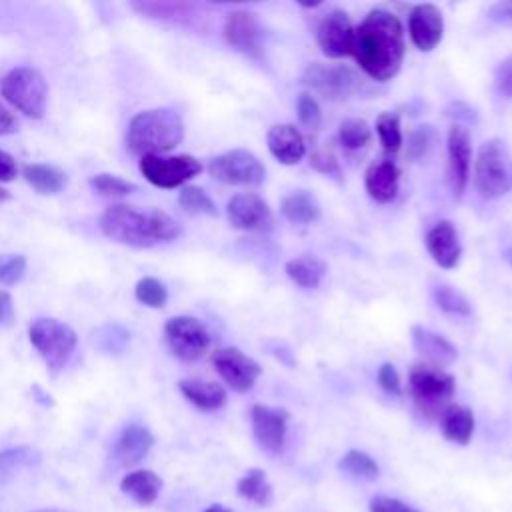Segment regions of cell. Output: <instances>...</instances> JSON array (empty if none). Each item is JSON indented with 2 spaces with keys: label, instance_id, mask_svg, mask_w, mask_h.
I'll list each match as a JSON object with an SVG mask.
<instances>
[{
  "label": "cell",
  "instance_id": "1",
  "mask_svg": "<svg viewBox=\"0 0 512 512\" xmlns=\"http://www.w3.org/2000/svg\"><path fill=\"white\" fill-rule=\"evenodd\" d=\"M404 28L396 14L372 8L354 28L352 54L358 66L376 82L392 80L404 60Z\"/></svg>",
  "mask_w": 512,
  "mask_h": 512
},
{
  "label": "cell",
  "instance_id": "2",
  "mask_svg": "<svg viewBox=\"0 0 512 512\" xmlns=\"http://www.w3.org/2000/svg\"><path fill=\"white\" fill-rule=\"evenodd\" d=\"M100 230L106 238L132 248H152L176 240L182 226L160 208H136L112 204L100 216Z\"/></svg>",
  "mask_w": 512,
  "mask_h": 512
},
{
  "label": "cell",
  "instance_id": "3",
  "mask_svg": "<svg viewBox=\"0 0 512 512\" xmlns=\"http://www.w3.org/2000/svg\"><path fill=\"white\" fill-rule=\"evenodd\" d=\"M184 124L178 112L170 108H154L138 112L126 130V148L136 156L162 154L180 144Z\"/></svg>",
  "mask_w": 512,
  "mask_h": 512
},
{
  "label": "cell",
  "instance_id": "4",
  "mask_svg": "<svg viewBox=\"0 0 512 512\" xmlns=\"http://www.w3.org/2000/svg\"><path fill=\"white\" fill-rule=\"evenodd\" d=\"M456 392V380L442 366L420 362L410 368L408 394L416 408L428 420H438L442 412L452 404Z\"/></svg>",
  "mask_w": 512,
  "mask_h": 512
},
{
  "label": "cell",
  "instance_id": "5",
  "mask_svg": "<svg viewBox=\"0 0 512 512\" xmlns=\"http://www.w3.org/2000/svg\"><path fill=\"white\" fill-rule=\"evenodd\" d=\"M472 182L484 200H494L512 190V156L502 140H486L476 156Z\"/></svg>",
  "mask_w": 512,
  "mask_h": 512
},
{
  "label": "cell",
  "instance_id": "6",
  "mask_svg": "<svg viewBox=\"0 0 512 512\" xmlns=\"http://www.w3.org/2000/svg\"><path fill=\"white\" fill-rule=\"evenodd\" d=\"M2 96L10 102L16 110L30 118H42L46 110L48 86L44 76L36 68H14L10 70L0 84Z\"/></svg>",
  "mask_w": 512,
  "mask_h": 512
},
{
  "label": "cell",
  "instance_id": "7",
  "mask_svg": "<svg viewBox=\"0 0 512 512\" xmlns=\"http://www.w3.org/2000/svg\"><path fill=\"white\" fill-rule=\"evenodd\" d=\"M28 336L36 352L42 356L46 366L52 372H58L64 368V364L70 360L74 348H76V332L54 320V318H38L30 324Z\"/></svg>",
  "mask_w": 512,
  "mask_h": 512
},
{
  "label": "cell",
  "instance_id": "8",
  "mask_svg": "<svg viewBox=\"0 0 512 512\" xmlns=\"http://www.w3.org/2000/svg\"><path fill=\"white\" fill-rule=\"evenodd\" d=\"M302 82L326 100H348L362 88L360 74L346 64L312 62L306 66Z\"/></svg>",
  "mask_w": 512,
  "mask_h": 512
},
{
  "label": "cell",
  "instance_id": "9",
  "mask_svg": "<svg viewBox=\"0 0 512 512\" xmlns=\"http://www.w3.org/2000/svg\"><path fill=\"white\" fill-rule=\"evenodd\" d=\"M208 174L230 186H258L264 182L266 170L252 152L234 148L210 158Z\"/></svg>",
  "mask_w": 512,
  "mask_h": 512
},
{
  "label": "cell",
  "instance_id": "10",
  "mask_svg": "<svg viewBox=\"0 0 512 512\" xmlns=\"http://www.w3.org/2000/svg\"><path fill=\"white\" fill-rule=\"evenodd\" d=\"M140 172L150 184L158 188H176L182 186L186 180L198 176L202 172V164L190 154H148L140 158Z\"/></svg>",
  "mask_w": 512,
  "mask_h": 512
},
{
  "label": "cell",
  "instance_id": "11",
  "mask_svg": "<svg viewBox=\"0 0 512 512\" xmlns=\"http://www.w3.org/2000/svg\"><path fill=\"white\" fill-rule=\"evenodd\" d=\"M164 338L170 352L184 362H194L202 358L210 346L208 328L194 316L170 318L164 324Z\"/></svg>",
  "mask_w": 512,
  "mask_h": 512
},
{
  "label": "cell",
  "instance_id": "12",
  "mask_svg": "<svg viewBox=\"0 0 512 512\" xmlns=\"http://www.w3.org/2000/svg\"><path fill=\"white\" fill-rule=\"evenodd\" d=\"M212 364H214L218 376L236 392L250 390L262 374L260 364L234 346L214 350Z\"/></svg>",
  "mask_w": 512,
  "mask_h": 512
},
{
  "label": "cell",
  "instance_id": "13",
  "mask_svg": "<svg viewBox=\"0 0 512 512\" xmlns=\"http://www.w3.org/2000/svg\"><path fill=\"white\" fill-rule=\"evenodd\" d=\"M354 28L356 26L352 24L350 16L340 8L324 14L316 30V42L322 54L328 58L350 56L354 44Z\"/></svg>",
  "mask_w": 512,
  "mask_h": 512
},
{
  "label": "cell",
  "instance_id": "14",
  "mask_svg": "<svg viewBox=\"0 0 512 512\" xmlns=\"http://www.w3.org/2000/svg\"><path fill=\"white\" fill-rule=\"evenodd\" d=\"M226 216L234 228L246 232H264L270 230L274 224V216L266 200L252 192L234 194L228 200Z\"/></svg>",
  "mask_w": 512,
  "mask_h": 512
},
{
  "label": "cell",
  "instance_id": "15",
  "mask_svg": "<svg viewBox=\"0 0 512 512\" xmlns=\"http://www.w3.org/2000/svg\"><path fill=\"white\" fill-rule=\"evenodd\" d=\"M224 40L234 50L250 56L260 58L262 56V26L256 18V14L248 10H234L226 16L222 26Z\"/></svg>",
  "mask_w": 512,
  "mask_h": 512
},
{
  "label": "cell",
  "instance_id": "16",
  "mask_svg": "<svg viewBox=\"0 0 512 512\" xmlns=\"http://www.w3.org/2000/svg\"><path fill=\"white\" fill-rule=\"evenodd\" d=\"M250 424L256 442L262 450L278 454L284 448L288 412L282 408H272L264 404H254L250 408Z\"/></svg>",
  "mask_w": 512,
  "mask_h": 512
},
{
  "label": "cell",
  "instance_id": "17",
  "mask_svg": "<svg viewBox=\"0 0 512 512\" xmlns=\"http://www.w3.org/2000/svg\"><path fill=\"white\" fill-rule=\"evenodd\" d=\"M472 140L470 132L462 124H454L448 130V180L454 198H462L470 180Z\"/></svg>",
  "mask_w": 512,
  "mask_h": 512
},
{
  "label": "cell",
  "instance_id": "18",
  "mask_svg": "<svg viewBox=\"0 0 512 512\" xmlns=\"http://www.w3.org/2000/svg\"><path fill=\"white\" fill-rule=\"evenodd\" d=\"M408 34L418 50H434L444 34V18L440 8L430 2L416 4L408 14Z\"/></svg>",
  "mask_w": 512,
  "mask_h": 512
},
{
  "label": "cell",
  "instance_id": "19",
  "mask_svg": "<svg viewBox=\"0 0 512 512\" xmlns=\"http://www.w3.org/2000/svg\"><path fill=\"white\" fill-rule=\"evenodd\" d=\"M426 250L440 268H454L462 256V244L458 232L450 220L436 222L424 238Z\"/></svg>",
  "mask_w": 512,
  "mask_h": 512
},
{
  "label": "cell",
  "instance_id": "20",
  "mask_svg": "<svg viewBox=\"0 0 512 512\" xmlns=\"http://www.w3.org/2000/svg\"><path fill=\"white\" fill-rule=\"evenodd\" d=\"M266 144H268V150L270 154L280 162V164H286V166H292V164H298L304 154H306V142H304V136L302 132L290 124V122H284V124H274L268 134H266Z\"/></svg>",
  "mask_w": 512,
  "mask_h": 512
},
{
  "label": "cell",
  "instance_id": "21",
  "mask_svg": "<svg viewBox=\"0 0 512 512\" xmlns=\"http://www.w3.org/2000/svg\"><path fill=\"white\" fill-rule=\"evenodd\" d=\"M364 186L374 202L388 204L396 198L400 188V170L390 158L372 162L364 174Z\"/></svg>",
  "mask_w": 512,
  "mask_h": 512
},
{
  "label": "cell",
  "instance_id": "22",
  "mask_svg": "<svg viewBox=\"0 0 512 512\" xmlns=\"http://www.w3.org/2000/svg\"><path fill=\"white\" fill-rule=\"evenodd\" d=\"M152 444H154V436H152V432L146 426H142V424H128L120 432V436H118V440L114 444L112 458L116 460L118 466H124V468L134 466V464H138L150 452Z\"/></svg>",
  "mask_w": 512,
  "mask_h": 512
},
{
  "label": "cell",
  "instance_id": "23",
  "mask_svg": "<svg viewBox=\"0 0 512 512\" xmlns=\"http://www.w3.org/2000/svg\"><path fill=\"white\" fill-rule=\"evenodd\" d=\"M410 336H412V344L414 348L430 362L436 366H446L450 362H454L458 358V350L456 346L444 338L442 334H436L424 326H412L410 328Z\"/></svg>",
  "mask_w": 512,
  "mask_h": 512
},
{
  "label": "cell",
  "instance_id": "24",
  "mask_svg": "<svg viewBox=\"0 0 512 512\" xmlns=\"http://www.w3.org/2000/svg\"><path fill=\"white\" fill-rule=\"evenodd\" d=\"M178 388H180L182 396L200 410L210 412V410H218L226 404V390L218 382L188 378V380H180Z\"/></svg>",
  "mask_w": 512,
  "mask_h": 512
},
{
  "label": "cell",
  "instance_id": "25",
  "mask_svg": "<svg viewBox=\"0 0 512 512\" xmlns=\"http://www.w3.org/2000/svg\"><path fill=\"white\" fill-rule=\"evenodd\" d=\"M440 432L446 440L454 444H468L474 432V414L470 408L460 404H450L438 418Z\"/></svg>",
  "mask_w": 512,
  "mask_h": 512
},
{
  "label": "cell",
  "instance_id": "26",
  "mask_svg": "<svg viewBox=\"0 0 512 512\" xmlns=\"http://www.w3.org/2000/svg\"><path fill=\"white\" fill-rule=\"evenodd\" d=\"M160 488H162V480L152 470L128 472L120 482V490L142 506L152 504L158 498Z\"/></svg>",
  "mask_w": 512,
  "mask_h": 512
},
{
  "label": "cell",
  "instance_id": "27",
  "mask_svg": "<svg viewBox=\"0 0 512 512\" xmlns=\"http://www.w3.org/2000/svg\"><path fill=\"white\" fill-rule=\"evenodd\" d=\"M282 216L292 224H310L320 216V204L308 190H296L280 200Z\"/></svg>",
  "mask_w": 512,
  "mask_h": 512
},
{
  "label": "cell",
  "instance_id": "28",
  "mask_svg": "<svg viewBox=\"0 0 512 512\" xmlns=\"http://www.w3.org/2000/svg\"><path fill=\"white\" fill-rule=\"evenodd\" d=\"M284 272L300 288H318L326 276V264L312 254H302L288 260Z\"/></svg>",
  "mask_w": 512,
  "mask_h": 512
},
{
  "label": "cell",
  "instance_id": "29",
  "mask_svg": "<svg viewBox=\"0 0 512 512\" xmlns=\"http://www.w3.org/2000/svg\"><path fill=\"white\" fill-rule=\"evenodd\" d=\"M22 176L38 194H58L68 180L64 170L50 164H26Z\"/></svg>",
  "mask_w": 512,
  "mask_h": 512
},
{
  "label": "cell",
  "instance_id": "30",
  "mask_svg": "<svg viewBox=\"0 0 512 512\" xmlns=\"http://www.w3.org/2000/svg\"><path fill=\"white\" fill-rule=\"evenodd\" d=\"M238 496H242L244 500H250L258 506H268L272 502V486L266 480L264 470L260 468H250L236 486Z\"/></svg>",
  "mask_w": 512,
  "mask_h": 512
},
{
  "label": "cell",
  "instance_id": "31",
  "mask_svg": "<svg viewBox=\"0 0 512 512\" xmlns=\"http://www.w3.org/2000/svg\"><path fill=\"white\" fill-rule=\"evenodd\" d=\"M132 8L148 18L170 22H184L194 14V6L184 2H132Z\"/></svg>",
  "mask_w": 512,
  "mask_h": 512
},
{
  "label": "cell",
  "instance_id": "32",
  "mask_svg": "<svg viewBox=\"0 0 512 512\" xmlns=\"http://www.w3.org/2000/svg\"><path fill=\"white\" fill-rule=\"evenodd\" d=\"M372 140V130L362 118H346L338 126V142L346 152H358Z\"/></svg>",
  "mask_w": 512,
  "mask_h": 512
},
{
  "label": "cell",
  "instance_id": "33",
  "mask_svg": "<svg viewBox=\"0 0 512 512\" xmlns=\"http://www.w3.org/2000/svg\"><path fill=\"white\" fill-rule=\"evenodd\" d=\"M38 460V454L30 446L8 448L0 452V484L10 482L20 470L32 466Z\"/></svg>",
  "mask_w": 512,
  "mask_h": 512
},
{
  "label": "cell",
  "instance_id": "34",
  "mask_svg": "<svg viewBox=\"0 0 512 512\" xmlns=\"http://www.w3.org/2000/svg\"><path fill=\"white\" fill-rule=\"evenodd\" d=\"M376 134L386 154H396L402 146V130H400V116L396 112H380L376 118Z\"/></svg>",
  "mask_w": 512,
  "mask_h": 512
},
{
  "label": "cell",
  "instance_id": "35",
  "mask_svg": "<svg viewBox=\"0 0 512 512\" xmlns=\"http://www.w3.org/2000/svg\"><path fill=\"white\" fill-rule=\"evenodd\" d=\"M338 468L360 480H376L380 474L378 464L366 452H360V450H348L340 458Z\"/></svg>",
  "mask_w": 512,
  "mask_h": 512
},
{
  "label": "cell",
  "instance_id": "36",
  "mask_svg": "<svg viewBox=\"0 0 512 512\" xmlns=\"http://www.w3.org/2000/svg\"><path fill=\"white\" fill-rule=\"evenodd\" d=\"M432 294H434L436 306L442 312L452 314V316H470L472 314V306H470L468 298L462 292H458L456 288H452L448 284H436Z\"/></svg>",
  "mask_w": 512,
  "mask_h": 512
},
{
  "label": "cell",
  "instance_id": "37",
  "mask_svg": "<svg viewBox=\"0 0 512 512\" xmlns=\"http://www.w3.org/2000/svg\"><path fill=\"white\" fill-rule=\"evenodd\" d=\"M92 342L106 354H122L130 342V332L118 324H104L94 330Z\"/></svg>",
  "mask_w": 512,
  "mask_h": 512
},
{
  "label": "cell",
  "instance_id": "38",
  "mask_svg": "<svg viewBox=\"0 0 512 512\" xmlns=\"http://www.w3.org/2000/svg\"><path fill=\"white\" fill-rule=\"evenodd\" d=\"M178 204L188 214H204V216H218L216 204L200 186H184L178 194Z\"/></svg>",
  "mask_w": 512,
  "mask_h": 512
},
{
  "label": "cell",
  "instance_id": "39",
  "mask_svg": "<svg viewBox=\"0 0 512 512\" xmlns=\"http://www.w3.org/2000/svg\"><path fill=\"white\" fill-rule=\"evenodd\" d=\"M134 296L140 304L150 306V308H164V304L168 300L166 286L158 278H152V276L138 280V284L134 288Z\"/></svg>",
  "mask_w": 512,
  "mask_h": 512
},
{
  "label": "cell",
  "instance_id": "40",
  "mask_svg": "<svg viewBox=\"0 0 512 512\" xmlns=\"http://www.w3.org/2000/svg\"><path fill=\"white\" fill-rule=\"evenodd\" d=\"M88 184L102 196H112V198H122L128 196L136 190V186L128 180H122L114 174H94L90 176Z\"/></svg>",
  "mask_w": 512,
  "mask_h": 512
},
{
  "label": "cell",
  "instance_id": "41",
  "mask_svg": "<svg viewBox=\"0 0 512 512\" xmlns=\"http://www.w3.org/2000/svg\"><path fill=\"white\" fill-rule=\"evenodd\" d=\"M296 112H298L300 124H304V126L310 128V130L320 128V124H322V110H320L318 100H316L310 92H302V94L298 96Z\"/></svg>",
  "mask_w": 512,
  "mask_h": 512
},
{
  "label": "cell",
  "instance_id": "42",
  "mask_svg": "<svg viewBox=\"0 0 512 512\" xmlns=\"http://www.w3.org/2000/svg\"><path fill=\"white\" fill-rule=\"evenodd\" d=\"M26 272V258L22 254H0V282L16 284Z\"/></svg>",
  "mask_w": 512,
  "mask_h": 512
},
{
  "label": "cell",
  "instance_id": "43",
  "mask_svg": "<svg viewBox=\"0 0 512 512\" xmlns=\"http://www.w3.org/2000/svg\"><path fill=\"white\" fill-rule=\"evenodd\" d=\"M432 140H434L432 126H428V124L426 126H418L410 134V140H408V158H412V160L422 158L428 152Z\"/></svg>",
  "mask_w": 512,
  "mask_h": 512
},
{
  "label": "cell",
  "instance_id": "44",
  "mask_svg": "<svg viewBox=\"0 0 512 512\" xmlns=\"http://www.w3.org/2000/svg\"><path fill=\"white\" fill-rule=\"evenodd\" d=\"M310 166L320 172V174H326V176H334V178H340L342 170H340V164L336 160V156L328 150H316L310 154Z\"/></svg>",
  "mask_w": 512,
  "mask_h": 512
},
{
  "label": "cell",
  "instance_id": "45",
  "mask_svg": "<svg viewBox=\"0 0 512 512\" xmlns=\"http://www.w3.org/2000/svg\"><path fill=\"white\" fill-rule=\"evenodd\" d=\"M378 384L384 392L392 394V396H400L402 394V382H400V374L392 364H382L378 368Z\"/></svg>",
  "mask_w": 512,
  "mask_h": 512
},
{
  "label": "cell",
  "instance_id": "46",
  "mask_svg": "<svg viewBox=\"0 0 512 512\" xmlns=\"http://www.w3.org/2000/svg\"><path fill=\"white\" fill-rule=\"evenodd\" d=\"M370 512H418L416 508L404 504L398 498H390V496H374L368 504Z\"/></svg>",
  "mask_w": 512,
  "mask_h": 512
},
{
  "label": "cell",
  "instance_id": "47",
  "mask_svg": "<svg viewBox=\"0 0 512 512\" xmlns=\"http://www.w3.org/2000/svg\"><path fill=\"white\" fill-rule=\"evenodd\" d=\"M494 84L500 94L512 98V54L498 64L494 74Z\"/></svg>",
  "mask_w": 512,
  "mask_h": 512
},
{
  "label": "cell",
  "instance_id": "48",
  "mask_svg": "<svg viewBox=\"0 0 512 512\" xmlns=\"http://www.w3.org/2000/svg\"><path fill=\"white\" fill-rule=\"evenodd\" d=\"M16 174H18L16 160L0 148V182H10L16 178Z\"/></svg>",
  "mask_w": 512,
  "mask_h": 512
},
{
  "label": "cell",
  "instance_id": "49",
  "mask_svg": "<svg viewBox=\"0 0 512 512\" xmlns=\"http://www.w3.org/2000/svg\"><path fill=\"white\" fill-rule=\"evenodd\" d=\"M16 128H18L16 116L0 102V136L12 134V132H16Z\"/></svg>",
  "mask_w": 512,
  "mask_h": 512
},
{
  "label": "cell",
  "instance_id": "50",
  "mask_svg": "<svg viewBox=\"0 0 512 512\" xmlns=\"http://www.w3.org/2000/svg\"><path fill=\"white\" fill-rule=\"evenodd\" d=\"M12 318V296L6 290H0V324H6Z\"/></svg>",
  "mask_w": 512,
  "mask_h": 512
},
{
  "label": "cell",
  "instance_id": "51",
  "mask_svg": "<svg viewBox=\"0 0 512 512\" xmlns=\"http://www.w3.org/2000/svg\"><path fill=\"white\" fill-rule=\"evenodd\" d=\"M496 8H498L502 14H506L508 18H512V2H500Z\"/></svg>",
  "mask_w": 512,
  "mask_h": 512
},
{
  "label": "cell",
  "instance_id": "52",
  "mask_svg": "<svg viewBox=\"0 0 512 512\" xmlns=\"http://www.w3.org/2000/svg\"><path fill=\"white\" fill-rule=\"evenodd\" d=\"M204 512H230V510L224 508V506H220V504H212V506H208Z\"/></svg>",
  "mask_w": 512,
  "mask_h": 512
},
{
  "label": "cell",
  "instance_id": "53",
  "mask_svg": "<svg viewBox=\"0 0 512 512\" xmlns=\"http://www.w3.org/2000/svg\"><path fill=\"white\" fill-rule=\"evenodd\" d=\"M8 198H10V192L4 190V188H0V202H2V200H8Z\"/></svg>",
  "mask_w": 512,
  "mask_h": 512
},
{
  "label": "cell",
  "instance_id": "54",
  "mask_svg": "<svg viewBox=\"0 0 512 512\" xmlns=\"http://www.w3.org/2000/svg\"><path fill=\"white\" fill-rule=\"evenodd\" d=\"M36 512H68V510H60V508H46V510H36Z\"/></svg>",
  "mask_w": 512,
  "mask_h": 512
}]
</instances>
